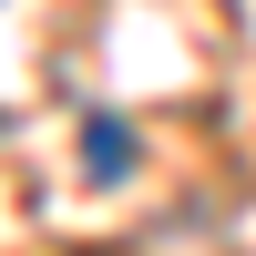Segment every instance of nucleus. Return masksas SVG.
<instances>
[{
	"label": "nucleus",
	"mask_w": 256,
	"mask_h": 256,
	"mask_svg": "<svg viewBox=\"0 0 256 256\" xmlns=\"http://www.w3.org/2000/svg\"><path fill=\"white\" fill-rule=\"evenodd\" d=\"M82 164H92V174L113 184L123 164H134V134H123V123H82Z\"/></svg>",
	"instance_id": "obj_1"
}]
</instances>
